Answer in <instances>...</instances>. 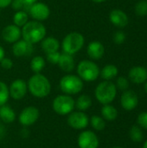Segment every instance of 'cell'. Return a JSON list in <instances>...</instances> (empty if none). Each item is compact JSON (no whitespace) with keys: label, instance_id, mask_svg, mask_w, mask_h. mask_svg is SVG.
Here are the masks:
<instances>
[{"label":"cell","instance_id":"cell-1","mask_svg":"<svg viewBox=\"0 0 147 148\" xmlns=\"http://www.w3.org/2000/svg\"><path fill=\"white\" fill-rule=\"evenodd\" d=\"M28 91L36 98L42 99L49 95L51 92V83L42 74H34L27 82Z\"/></svg>","mask_w":147,"mask_h":148},{"label":"cell","instance_id":"cell-2","mask_svg":"<svg viewBox=\"0 0 147 148\" xmlns=\"http://www.w3.org/2000/svg\"><path fill=\"white\" fill-rule=\"evenodd\" d=\"M46 27L42 22L35 20L29 21L22 28L23 39L31 44L41 42L42 40L46 36Z\"/></svg>","mask_w":147,"mask_h":148},{"label":"cell","instance_id":"cell-3","mask_svg":"<svg viewBox=\"0 0 147 148\" xmlns=\"http://www.w3.org/2000/svg\"><path fill=\"white\" fill-rule=\"evenodd\" d=\"M117 95V88L111 81L100 82L94 89V96L99 103L102 105L111 104Z\"/></svg>","mask_w":147,"mask_h":148},{"label":"cell","instance_id":"cell-4","mask_svg":"<svg viewBox=\"0 0 147 148\" xmlns=\"http://www.w3.org/2000/svg\"><path fill=\"white\" fill-rule=\"evenodd\" d=\"M59 88L62 94L72 96L80 94L83 90L84 82L78 75L68 74L61 78Z\"/></svg>","mask_w":147,"mask_h":148},{"label":"cell","instance_id":"cell-5","mask_svg":"<svg viewBox=\"0 0 147 148\" xmlns=\"http://www.w3.org/2000/svg\"><path fill=\"white\" fill-rule=\"evenodd\" d=\"M84 36L77 31H73L65 36L61 43L62 52L74 56L78 53L84 46Z\"/></svg>","mask_w":147,"mask_h":148},{"label":"cell","instance_id":"cell-6","mask_svg":"<svg viewBox=\"0 0 147 148\" xmlns=\"http://www.w3.org/2000/svg\"><path fill=\"white\" fill-rule=\"evenodd\" d=\"M77 75L87 82H92L100 76L99 66L91 60H82L77 65Z\"/></svg>","mask_w":147,"mask_h":148},{"label":"cell","instance_id":"cell-7","mask_svg":"<svg viewBox=\"0 0 147 148\" xmlns=\"http://www.w3.org/2000/svg\"><path fill=\"white\" fill-rule=\"evenodd\" d=\"M75 108V100L65 94L58 95L52 101L53 111L60 116H68Z\"/></svg>","mask_w":147,"mask_h":148},{"label":"cell","instance_id":"cell-8","mask_svg":"<svg viewBox=\"0 0 147 148\" xmlns=\"http://www.w3.org/2000/svg\"><path fill=\"white\" fill-rule=\"evenodd\" d=\"M40 117V111L35 106H28L21 110L17 116L20 125L24 127L33 126Z\"/></svg>","mask_w":147,"mask_h":148},{"label":"cell","instance_id":"cell-9","mask_svg":"<svg viewBox=\"0 0 147 148\" xmlns=\"http://www.w3.org/2000/svg\"><path fill=\"white\" fill-rule=\"evenodd\" d=\"M67 123L74 130L82 131L88 127L89 117L85 112L73 111L68 115Z\"/></svg>","mask_w":147,"mask_h":148},{"label":"cell","instance_id":"cell-10","mask_svg":"<svg viewBox=\"0 0 147 148\" xmlns=\"http://www.w3.org/2000/svg\"><path fill=\"white\" fill-rule=\"evenodd\" d=\"M77 145L79 148H98L100 140L94 131L84 129L77 137Z\"/></svg>","mask_w":147,"mask_h":148},{"label":"cell","instance_id":"cell-11","mask_svg":"<svg viewBox=\"0 0 147 148\" xmlns=\"http://www.w3.org/2000/svg\"><path fill=\"white\" fill-rule=\"evenodd\" d=\"M27 13L29 14V16L35 21L42 22L49 17L50 10L46 3L42 2H36L29 7Z\"/></svg>","mask_w":147,"mask_h":148},{"label":"cell","instance_id":"cell-12","mask_svg":"<svg viewBox=\"0 0 147 148\" xmlns=\"http://www.w3.org/2000/svg\"><path fill=\"white\" fill-rule=\"evenodd\" d=\"M10 97L15 101H20L25 97L28 93L27 82L23 79L14 80L9 86Z\"/></svg>","mask_w":147,"mask_h":148},{"label":"cell","instance_id":"cell-13","mask_svg":"<svg viewBox=\"0 0 147 148\" xmlns=\"http://www.w3.org/2000/svg\"><path fill=\"white\" fill-rule=\"evenodd\" d=\"M139 104V97L133 90H126L120 97V105L126 111L134 110Z\"/></svg>","mask_w":147,"mask_h":148},{"label":"cell","instance_id":"cell-14","mask_svg":"<svg viewBox=\"0 0 147 148\" xmlns=\"http://www.w3.org/2000/svg\"><path fill=\"white\" fill-rule=\"evenodd\" d=\"M1 36L5 42L14 43L21 39L22 29L15 24H9L3 29L1 32Z\"/></svg>","mask_w":147,"mask_h":148},{"label":"cell","instance_id":"cell-15","mask_svg":"<svg viewBox=\"0 0 147 148\" xmlns=\"http://www.w3.org/2000/svg\"><path fill=\"white\" fill-rule=\"evenodd\" d=\"M12 53L16 57L29 56L33 53V44L26 42L22 38L13 43Z\"/></svg>","mask_w":147,"mask_h":148},{"label":"cell","instance_id":"cell-16","mask_svg":"<svg viewBox=\"0 0 147 148\" xmlns=\"http://www.w3.org/2000/svg\"><path fill=\"white\" fill-rule=\"evenodd\" d=\"M87 54L91 60H100L105 54V47L101 42L93 41L88 45Z\"/></svg>","mask_w":147,"mask_h":148},{"label":"cell","instance_id":"cell-17","mask_svg":"<svg viewBox=\"0 0 147 148\" xmlns=\"http://www.w3.org/2000/svg\"><path fill=\"white\" fill-rule=\"evenodd\" d=\"M129 80L135 84H142L147 81V69L141 66H136L130 69L128 73Z\"/></svg>","mask_w":147,"mask_h":148},{"label":"cell","instance_id":"cell-18","mask_svg":"<svg viewBox=\"0 0 147 148\" xmlns=\"http://www.w3.org/2000/svg\"><path fill=\"white\" fill-rule=\"evenodd\" d=\"M110 22L118 28H124L128 24L129 19L127 15L121 10H113L109 14Z\"/></svg>","mask_w":147,"mask_h":148},{"label":"cell","instance_id":"cell-19","mask_svg":"<svg viewBox=\"0 0 147 148\" xmlns=\"http://www.w3.org/2000/svg\"><path fill=\"white\" fill-rule=\"evenodd\" d=\"M62 71L65 73H71L75 68V62L74 56L67 53H61L59 62L57 63Z\"/></svg>","mask_w":147,"mask_h":148},{"label":"cell","instance_id":"cell-20","mask_svg":"<svg viewBox=\"0 0 147 148\" xmlns=\"http://www.w3.org/2000/svg\"><path fill=\"white\" fill-rule=\"evenodd\" d=\"M60 47H61V43L59 40L53 36L44 37L41 42V48L46 55L49 53L58 51Z\"/></svg>","mask_w":147,"mask_h":148},{"label":"cell","instance_id":"cell-21","mask_svg":"<svg viewBox=\"0 0 147 148\" xmlns=\"http://www.w3.org/2000/svg\"><path fill=\"white\" fill-rule=\"evenodd\" d=\"M16 114L9 105L4 104L0 107V121L3 124H11L15 121Z\"/></svg>","mask_w":147,"mask_h":148},{"label":"cell","instance_id":"cell-22","mask_svg":"<svg viewBox=\"0 0 147 148\" xmlns=\"http://www.w3.org/2000/svg\"><path fill=\"white\" fill-rule=\"evenodd\" d=\"M101 117L107 121H113L118 118L119 112L115 107L111 104L103 105L101 109Z\"/></svg>","mask_w":147,"mask_h":148},{"label":"cell","instance_id":"cell-23","mask_svg":"<svg viewBox=\"0 0 147 148\" xmlns=\"http://www.w3.org/2000/svg\"><path fill=\"white\" fill-rule=\"evenodd\" d=\"M92 104H93L92 98L86 94H82L79 95L75 100V108L78 111L86 112L91 108Z\"/></svg>","mask_w":147,"mask_h":148},{"label":"cell","instance_id":"cell-24","mask_svg":"<svg viewBox=\"0 0 147 148\" xmlns=\"http://www.w3.org/2000/svg\"><path fill=\"white\" fill-rule=\"evenodd\" d=\"M119 73L118 68L113 64H107L100 72V75L104 81H111L114 79Z\"/></svg>","mask_w":147,"mask_h":148},{"label":"cell","instance_id":"cell-25","mask_svg":"<svg viewBox=\"0 0 147 148\" xmlns=\"http://www.w3.org/2000/svg\"><path fill=\"white\" fill-rule=\"evenodd\" d=\"M46 66L45 59L41 56H34L30 61V69L34 74L41 73Z\"/></svg>","mask_w":147,"mask_h":148},{"label":"cell","instance_id":"cell-26","mask_svg":"<svg viewBox=\"0 0 147 148\" xmlns=\"http://www.w3.org/2000/svg\"><path fill=\"white\" fill-rule=\"evenodd\" d=\"M29 22V14L24 10H18L13 16V24L23 28Z\"/></svg>","mask_w":147,"mask_h":148},{"label":"cell","instance_id":"cell-27","mask_svg":"<svg viewBox=\"0 0 147 148\" xmlns=\"http://www.w3.org/2000/svg\"><path fill=\"white\" fill-rule=\"evenodd\" d=\"M89 124L94 130L98 132L103 131L106 127V121L100 115H93L89 118Z\"/></svg>","mask_w":147,"mask_h":148},{"label":"cell","instance_id":"cell-28","mask_svg":"<svg viewBox=\"0 0 147 148\" xmlns=\"http://www.w3.org/2000/svg\"><path fill=\"white\" fill-rule=\"evenodd\" d=\"M129 136L131 140L133 142L139 143L141 142L144 139V134L142 132V129L138 125H133L129 131Z\"/></svg>","mask_w":147,"mask_h":148},{"label":"cell","instance_id":"cell-29","mask_svg":"<svg viewBox=\"0 0 147 148\" xmlns=\"http://www.w3.org/2000/svg\"><path fill=\"white\" fill-rule=\"evenodd\" d=\"M10 98V97L8 85L5 82L0 81V107L4 104H7Z\"/></svg>","mask_w":147,"mask_h":148},{"label":"cell","instance_id":"cell-30","mask_svg":"<svg viewBox=\"0 0 147 148\" xmlns=\"http://www.w3.org/2000/svg\"><path fill=\"white\" fill-rule=\"evenodd\" d=\"M135 13L139 16L147 15V0H140L135 5Z\"/></svg>","mask_w":147,"mask_h":148},{"label":"cell","instance_id":"cell-31","mask_svg":"<svg viewBox=\"0 0 147 148\" xmlns=\"http://www.w3.org/2000/svg\"><path fill=\"white\" fill-rule=\"evenodd\" d=\"M117 89H120L121 91H126L129 88V81L127 78L124 76H120L116 80V84H115Z\"/></svg>","mask_w":147,"mask_h":148},{"label":"cell","instance_id":"cell-32","mask_svg":"<svg viewBox=\"0 0 147 148\" xmlns=\"http://www.w3.org/2000/svg\"><path fill=\"white\" fill-rule=\"evenodd\" d=\"M60 56L61 53L59 51H55V52H52V53H49L46 55V59L47 61L53 65H56L59 62L60 59Z\"/></svg>","mask_w":147,"mask_h":148},{"label":"cell","instance_id":"cell-33","mask_svg":"<svg viewBox=\"0 0 147 148\" xmlns=\"http://www.w3.org/2000/svg\"><path fill=\"white\" fill-rule=\"evenodd\" d=\"M138 126H139L141 128H144L147 130V111L142 112L139 114L137 118Z\"/></svg>","mask_w":147,"mask_h":148},{"label":"cell","instance_id":"cell-34","mask_svg":"<svg viewBox=\"0 0 147 148\" xmlns=\"http://www.w3.org/2000/svg\"><path fill=\"white\" fill-rule=\"evenodd\" d=\"M113 42L116 44H122L124 43L126 40V34L121 30L116 31L113 36Z\"/></svg>","mask_w":147,"mask_h":148},{"label":"cell","instance_id":"cell-35","mask_svg":"<svg viewBox=\"0 0 147 148\" xmlns=\"http://www.w3.org/2000/svg\"><path fill=\"white\" fill-rule=\"evenodd\" d=\"M0 65L1 68L5 69V70H10L13 68V61L10 58H7V57H3V60L0 62Z\"/></svg>","mask_w":147,"mask_h":148},{"label":"cell","instance_id":"cell-36","mask_svg":"<svg viewBox=\"0 0 147 148\" xmlns=\"http://www.w3.org/2000/svg\"><path fill=\"white\" fill-rule=\"evenodd\" d=\"M10 5H11V8L16 11L23 10V8H24V5L21 2V0H12Z\"/></svg>","mask_w":147,"mask_h":148},{"label":"cell","instance_id":"cell-37","mask_svg":"<svg viewBox=\"0 0 147 148\" xmlns=\"http://www.w3.org/2000/svg\"><path fill=\"white\" fill-rule=\"evenodd\" d=\"M21 2L23 3L24 5V8H23V10L26 11L27 9L33 3H35L36 2H37V0H21Z\"/></svg>","mask_w":147,"mask_h":148},{"label":"cell","instance_id":"cell-38","mask_svg":"<svg viewBox=\"0 0 147 148\" xmlns=\"http://www.w3.org/2000/svg\"><path fill=\"white\" fill-rule=\"evenodd\" d=\"M6 134V130H5V127L3 125V122H0V141L4 138Z\"/></svg>","mask_w":147,"mask_h":148},{"label":"cell","instance_id":"cell-39","mask_svg":"<svg viewBox=\"0 0 147 148\" xmlns=\"http://www.w3.org/2000/svg\"><path fill=\"white\" fill-rule=\"evenodd\" d=\"M12 0H0V8L1 9H5L9 5H10Z\"/></svg>","mask_w":147,"mask_h":148},{"label":"cell","instance_id":"cell-40","mask_svg":"<svg viewBox=\"0 0 147 148\" xmlns=\"http://www.w3.org/2000/svg\"><path fill=\"white\" fill-rule=\"evenodd\" d=\"M4 56H5V52H4V49H3V48L0 45V62L3 60V58L4 57Z\"/></svg>","mask_w":147,"mask_h":148},{"label":"cell","instance_id":"cell-41","mask_svg":"<svg viewBox=\"0 0 147 148\" xmlns=\"http://www.w3.org/2000/svg\"><path fill=\"white\" fill-rule=\"evenodd\" d=\"M91 1L94 2V3H104V2H106L107 0H91Z\"/></svg>","mask_w":147,"mask_h":148},{"label":"cell","instance_id":"cell-42","mask_svg":"<svg viewBox=\"0 0 147 148\" xmlns=\"http://www.w3.org/2000/svg\"><path fill=\"white\" fill-rule=\"evenodd\" d=\"M142 148H147V140L144 142V144H143V147Z\"/></svg>","mask_w":147,"mask_h":148},{"label":"cell","instance_id":"cell-43","mask_svg":"<svg viewBox=\"0 0 147 148\" xmlns=\"http://www.w3.org/2000/svg\"><path fill=\"white\" fill-rule=\"evenodd\" d=\"M145 90H146V92L147 94V81L146 82V83H145Z\"/></svg>","mask_w":147,"mask_h":148},{"label":"cell","instance_id":"cell-44","mask_svg":"<svg viewBox=\"0 0 147 148\" xmlns=\"http://www.w3.org/2000/svg\"><path fill=\"white\" fill-rule=\"evenodd\" d=\"M111 148H123V147H111Z\"/></svg>","mask_w":147,"mask_h":148},{"label":"cell","instance_id":"cell-45","mask_svg":"<svg viewBox=\"0 0 147 148\" xmlns=\"http://www.w3.org/2000/svg\"><path fill=\"white\" fill-rule=\"evenodd\" d=\"M0 12H1V8H0Z\"/></svg>","mask_w":147,"mask_h":148}]
</instances>
